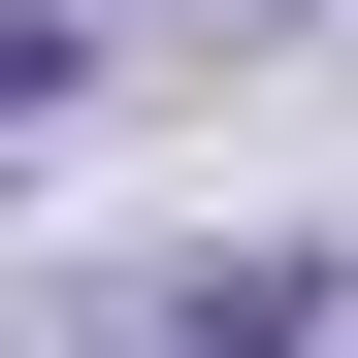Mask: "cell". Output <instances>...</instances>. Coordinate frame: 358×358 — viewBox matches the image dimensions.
I'll return each mask as SVG.
<instances>
[{"instance_id":"6da1fadb","label":"cell","mask_w":358,"mask_h":358,"mask_svg":"<svg viewBox=\"0 0 358 358\" xmlns=\"http://www.w3.org/2000/svg\"><path fill=\"white\" fill-rule=\"evenodd\" d=\"M98 358H358V261H163Z\"/></svg>"},{"instance_id":"7a4b0ae2","label":"cell","mask_w":358,"mask_h":358,"mask_svg":"<svg viewBox=\"0 0 358 358\" xmlns=\"http://www.w3.org/2000/svg\"><path fill=\"white\" fill-rule=\"evenodd\" d=\"M66 66H98V0H0V98H66Z\"/></svg>"},{"instance_id":"3957f363","label":"cell","mask_w":358,"mask_h":358,"mask_svg":"<svg viewBox=\"0 0 358 358\" xmlns=\"http://www.w3.org/2000/svg\"><path fill=\"white\" fill-rule=\"evenodd\" d=\"M163 33H293V0H163Z\"/></svg>"}]
</instances>
